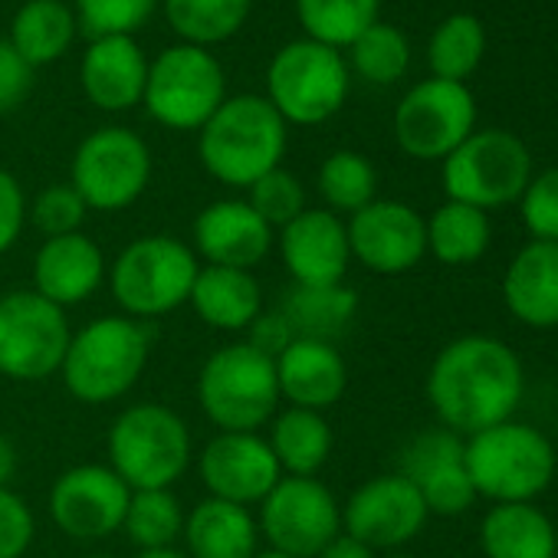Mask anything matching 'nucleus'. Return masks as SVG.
Returning a JSON list of instances; mask_svg holds the SVG:
<instances>
[{
  "mask_svg": "<svg viewBox=\"0 0 558 558\" xmlns=\"http://www.w3.org/2000/svg\"><path fill=\"white\" fill-rule=\"evenodd\" d=\"M522 391L525 372L519 355L502 339L483 332L447 342L427 372V401L457 437L512 421Z\"/></svg>",
  "mask_w": 558,
  "mask_h": 558,
  "instance_id": "f257e3e1",
  "label": "nucleus"
},
{
  "mask_svg": "<svg viewBox=\"0 0 558 558\" xmlns=\"http://www.w3.org/2000/svg\"><path fill=\"white\" fill-rule=\"evenodd\" d=\"M287 151V122L266 96H233L201 125L197 155L204 171L227 187H250Z\"/></svg>",
  "mask_w": 558,
  "mask_h": 558,
  "instance_id": "f03ea898",
  "label": "nucleus"
},
{
  "mask_svg": "<svg viewBox=\"0 0 558 558\" xmlns=\"http://www.w3.org/2000/svg\"><path fill=\"white\" fill-rule=\"evenodd\" d=\"M151 355V336L145 323L129 316H102L73 332L60 378L66 391L89 408L112 404L125 398Z\"/></svg>",
  "mask_w": 558,
  "mask_h": 558,
  "instance_id": "7ed1b4c3",
  "label": "nucleus"
},
{
  "mask_svg": "<svg viewBox=\"0 0 558 558\" xmlns=\"http://www.w3.org/2000/svg\"><path fill=\"white\" fill-rule=\"evenodd\" d=\"M463 466L476 489V499L532 502L542 496L558 470L551 440L522 421H502L473 437H463Z\"/></svg>",
  "mask_w": 558,
  "mask_h": 558,
  "instance_id": "20e7f679",
  "label": "nucleus"
},
{
  "mask_svg": "<svg viewBox=\"0 0 558 558\" xmlns=\"http://www.w3.org/2000/svg\"><path fill=\"white\" fill-rule=\"evenodd\" d=\"M201 263L197 253L171 236L148 233L132 240L109 266V290L129 319H161L191 300Z\"/></svg>",
  "mask_w": 558,
  "mask_h": 558,
  "instance_id": "39448f33",
  "label": "nucleus"
},
{
  "mask_svg": "<svg viewBox=\"0 0 558 558\" xmlns=\"http://www.w3.org/2000/svg\"><path fill=\"white\" fill-rule=\"evenodd\" d=\"M191 463V430L174 408L142 401L109 427V466L129 489H171Z\"/></svg>",
  "mask_w": 558,
  "mask_h": 558,
  "instance_id": "423d86ee",
  "label": "nucleus"
},
{
  "mask_svg": "<svg viewBox=\"0 0 558 558\" xmlns=\"http://www.w3.org/2000/svg\"><path fill=\"white\" fill-rule=\"evenodd\" d=\"M197 401L217 430L259 434L279 408L276 362L246 342L223 345L201 365Z\"/></svg>",
  "mask_w": 558,
  "mask_h": 558,
  "instance_id": "0eeeda50",
  "label": "nucleus"
},
{
  "mask_svg": "<svg viewBox=\"0 0 558 558\" xmlns=\"http://www.w3.org/2000/svg\"><path fill=\"white\" fill-rule=\"evenodd\" d=\"M349 96V70L339 50L316 40H293L266 70V102L287 125H323Z\"/></svg>",
  "mask_w": 558,
  "mask_h": 558,
  "instance_id": "6e6552de",
  "label": "nucleus"
},
{
  "mask_svg": "<svg viewBox=\"0 0 558 558\" xmlns=\"http://www.w3.org/2000/svg\"><path fill=\"white\" fill-rule=\"evenodd\" d=\"M529 181L532 155L512 132L502 129L473 132L444 158L447 201H460L486 214L519 201Z\"/></svg>",
  "mask_w": 558,
  "mask_h": 558,
  "instance_id": "1a4fd4ad",
  "label": "nucleus"
},
{
  "mask_svg": "<svg viewBox=\"0 0 558 558\" xmlns=\"http://www.w3.org/2000/svg\"><path fill=\"white\" fill-rule=\"evenodd\" d=\"M223 99V70L204 47L178 44L165 50L155 63H148L142 102L148 116L165 129L201 132V125L220 109Z\"/></svg>",
  "mask_w": 558,
  "mask_h": 558,
  "instance_id": "9d476101",
  "label": "nucleus"
},
{
  "mask_svg": "<svg viewBox=\"0 0 558 558\" xmlns=\"http://www.w3.org/2000/svg\"><path fill=\"white\" fill-rule=\"evenodd\" d=\"M151 181V151L142 135L106 125L86 135L73 155L70 184L89 210L116 214L132 207Z\"/></svg>",
  "mask_w": 558,
  "mask_h": 558,
  "instance_id": "9b49d317",
  "label": "nucleus"
},
{
  "mask_svg": "<svg viewBox=\"0 0 558 558\" xmlns=\"http://www.w3.org/2000/svg\"><path fill=\"white\" fill-rule=\"evenodd\" d=\"M66 310L34 290L0 296V375L11 381H47L60 375L70 345Z\"/></svg>",
  "mask_w": 558,
  "mask_h": 558,
  "instance_id": "f8f14e48",
  "label": "nucleus"
},
{
  "mask_svg": "<svg viewBox=\"0 0 558 558\" xmlns=\"http://www.w3.org/2000/svg\"><path fill=\"white\" fill-rule=\"evenodd\" d=\"M259 538L293 558H316L342 532V502L319 476H283L259 502Z\"/></svg>",
  "mask_w": 558,
  "mask_h": 558,
  "instance_id": "ddd939ff",
  "label": "nucleus"
},
{
  "mask_svg": "<svg viewBox=\"0 0 558 558\" xmlns=\"http://www.w3.org/2000/svg\"><path fill=\"white\" fill-rule=\"evenodd\" d=\"M476 106L463 83L424 80L395 112V138L404 155L417 161H444L473 135Z\"/></svg>",
  "mask_w": 558,
  "mask_h": 558,
  "instance_id": "4468645a",
  "label": "nucleus"
},
{
  "mask_svg": "<svg viewBox=\"0 0 558 558\" xmlns=\"http://www.w3.org/2000/svg\"><path fill=\"white\" fill-rule=\"evenodd\" d=\"M132 489L109 463H80L50 486V519L76 542H99L122 529Z\"/></svg>",
  "mask_w": 558,
  "mask_h": 558,
  "instance_id": "2eb2a0df",
  "label": "nucleus"
},
{
  "mask_svg": "<svg viewBox=\"0 0 558 558\" xmlns=\"http://www.w3.org/2000/svg\"><path fill=\"white\" fill-rule=\"evenodd\" d=\"M430 512L401 473H385L362 483L342 506V532L368 545L372 551H398L417 538Z\"/></svg>",
  "mask_w": 558,
  "mask_h": 558,
  "instance_id": "dca6fc26",
  "label": "nucleus"
},
{
  "mask_svg": "<svg viewBox=\"0 0 558 558\" xmlns=\"http://www.w3.org/2000/svg\"><path fill=\"white\" fill-rule=\"evenodd\" d=\"M352 259L368 272L401 276L411 272L427 253V223L404 201H372L345 223Z\"/></svg>",
  "mask_w": 558,
  "mask_h": 558,
  "instance_id": "f3484780",
  "label": "nucleus"
},
{
  "mask_svg": "<svg viewBox=\"0 0 558 558\" xmlns=\"http://www.w3.org/2000/svg\"><path fill=\"white\" fill-rule=\"evenodd\" d=\"M201 483L214 499L236 506H259L269 489L283 480L266 437L217 430L197 453Z\"/></svg>",
  "mask_w": 558,
  "mask_h": 558,
  "instance_id": "a211bd4d",
  "label": "nucleus"
},
{
  "mask_svg": "<svg viewBox=\"0 0 558 558\" xmlns=\"http://www.w3.org/2000/svg\"><path fill=\"white\" fill-rule=\"evenodd\" d=\"M276 250L296 287L345 283L352 263L345 220L326 207H306L276 230Z\"/></svg>",
  "mask_w": 558,
  "mask_h": 558,
  "instance_id": "6ab92c4d",
  "label": "nucleus"
},
{
  "mask_svg": "<svg viewBox=\"0 0 558 558\" xmlns=\"http://www.w3.org/2000/svg\"><path fill=\"white\" fill-rule=\"evenodd\" d=\"M398 473L414 483L430 515H460L476 502L463 466V437L447 427L417 434L404 447Z\"/></svg>",
  "mask_w": 558,
  "mask_h": 558,
  "instance_id": "aec40b11",
  "label": "nucleus"
},
{
  "mask_svg": "<svg viewBox=\"0 0 558 558\" xmlns=\"http://www.w3.org/2000/svg\"><path fill=\"white\" fill-rule=\"evenodd\" d=\"M276 246V230L240 197L207 204L194 220V253L204 266L250 269Z\"/></svg>",
  "mask_w": 558,
  "mask_h": 558,
  "instance_id": "412c9836",
  "label": "nucleus"
},
{
  "mask_svg": "<svg viewBox=\"0 0 558 558\" xmlns=\"http://www.w3.org/2000/svg\"><path fill=\"white\" fill-rule=\"evenodd\" d=\"M106 256L99 243L83 230L44 240V246L34 256V293H40L60 310L93 300L106 283Z\"/></svg>",
  "mask_w": 558,
  "mask_h": 558,
  "instance_id": "4be33fe9",
  "label": "nucleus"
},
{
  "mask_svg": "<svg viewBox=\"0 0 558 558\" xmlns=\"http://www.w3.org/2000/svg\"><path fill=\"white\" fill-rule=\"evenodd\" d=\"M272 362H276L279 401H290V408L326 411L339 404V398L349 388L345 355L332 342L293 339Z\"/></svg>",
  "mask_w": 558,
  "mask_h": 558,
  "instance_id": "5701e85b",
  "label": "nucleus"
},
{
  "mask_svg": "<svg viewBox=\"0 0 558 558\" xmlns=\"http://www.w3.org/2000/svg\"><path fill=\"white\" fill-rule=\"evenodd\" d=\"M502 303L525 329H558V243L529 240L509 259Z\"/></svg>",
  "mask_w": 558,
  "mask_h": 558,
  "instance_id": "b1692460",
  "label": "nucleus"
},
{
  "mask_svg": "<svg viewBox=\"0 0 558 558\" xmlns=\"http://www.w3.org/2000/svg\"><path fill=\"white\" fill-rule=\"evenodd\" d=\"M148 60L132 37H99L89 44L80 70L83 93L102 112L135 109L145 96Z\"/></svg>",
  "mask_w": 558,
  "mask_h": 558,
  "instance_id": "393cba45",
  "label": "nucleus"
},
{
  "mask_svg": "<svg viewBox=\"0 0 558 558\" xmlns=\"http://www.w3.org/2000/svg\"><path fill=\"white\" fill-rule=\"evenodd\" d=\"M187 303L207 329L246 332L263 313V290L250 269L201 266Z\"/></svg>",
  "mask_w": 558,
  "mask_h": 558,
  "instance_id": "a878e982",
  "label": "nucleus"
},
{
  "mask_svg": "<svg viewBox=\"0 0 558 558\" xmlns=\"http://www.w3.org/2000/svg\"><path fill=\"white\" fill-rule=\"evenodd\" d=\"M184 551L191 558H256L259 525L246 506L223 499H201L184 515Z\"/></svg>",
  "mask_w": 558,
  "mask_h": 558,
  "instance_id": "bb28decb",
  "label": "nucleus"
},
{
  "mask_svg": "<svg viewBox=\"0 0 558 558\" xmlns=\"http://www.w3.org/2000/svg\"><path fill=\"white\" fill-rule=\"evenodd\" d=\"M483 558H555V522L535 502H496L480 522Z\"/></svg>",
  "mask_w": 558,
  "mask_h": 558,
  "instance_id": "cd10ccee",
  "label": "nucleus"
},
{
  "mask_svg": "<svg viewBox=\"0 0 558 558\" xmlns=\"http://www.w3.org/2000/svg\"><path fill=\"white\" fill-rule=\"evenodd\" d=\"M266 444L283 476H319L332 457L336 437L323 411L287 408L269 421Z\"/></svg>",
  "mask_w": 558,
  "mask_h": 558,
  "instance_id": "c85d7f7f",
  "label": "nucleus"
},
{
  "mask_svg": "<svg viewBox=\"0 0 558 558\" xmlns=\"http://www.w3.org/2000/svg\"><path fill=\"white\" fill-rule=\"evenodd\" d=\"M296 339L339 342L359 316V293L345 283L329 287H293L279 306Z\"/></svg>",
  "mask_w": 558,
  "mask_h": 558,
  "instance_id": "c756f323",
  "label": "nucleus"
},
{
  "mask_svg": "<svg viewBox=\"0 0 558 558\" xmlns=\"http://www.w3.org/2000/svg\"><path fill=\"white\" fill-rule=\"evenodd\" d=\"M76 37V14L63 0H27L14 14L11 47L27 66H47L60 60Z\"/></svg>",
  "mask_w": 558,
  "mask_h": 558,
  "instance_id": "7c9ffc66",
  "label": "nucleus"
},
{
  "mask_svg": "<svg viewBox=\"0 0 558 558\" xmlns=\"http://www.w3.org/2000/svg\"><path fill=\"white\" fill-rule=\"evenodd\" d=\"M424 223H427V253L437 256L444 266L476 263L493 240L489 214L460 201L440 204Z\"/></svg>",
  "mask_w": 558,
  "mask_h": 558,
  "instance_id": "2f4dec72",
  "label": "nucleus"
},
{
  "mask_svg": "<svg viewBox=\"0 0 558 558\" xmlns=\"http://www.w3.org/2000/svg\"><path fill=\"white\" fill-rule=\"evenodd\" d=\"M250 14V0H165L171 31L191 47L230 40Z\"/></svg>",
  "mask_w": 558,
  "mask_h": 558,
  "instance_id": "473e14b6",
  "label": "nucleus"
},
{
  "mask_svg": "<svg viewBox=\"0 0 558 558\" xmlns=\"http://www.w3.org/2000/svg\"><path fill=\"white\" fill-rule=\"evenodd\" d=\"M381 0H296V14L310 40L332 50L352 47L372 24H378Z\"/></svg>",
  "mask_w": 558,
  "mask_h": 558,
  "instance_id": "72a5a7b5",
  "label": "nucleus"
},
{
  "mask_svg": "<svg viewBox=\"0 0 558 558\" xmlns=\"http://www.w3.org/2000/svg\"><path fill=\"white\" fill-rule=\"evenodd\" d=\"M184 506L171 489H132L125 512V535L138 551L168 548L184 532Z\"/></svg>",
  "mask_w": 558,
  "mask_h": 558,
  "instance_id": "f704fd0d",
  "label": "nucleus"
},
{
  "mask_svg": "<svg viewBox=\"0 0 558 558\" xmlns=\"http://www.w3.org/2000/svg\"><path fill=\"white\" fill-rule=\"evenodd\" d=\"M319 194L326 201V210L332 214H355L362 207H368L378 194V174L375 165L359 155V151H332L323 168H319Z\"/></svg>",
  "mask_w": 558,
  "mask_h": 558,
  "instance_id": "c9c22d12",
  "label": "nucleus"
},
{
  "mask_svg": "<svg viewBox=\"0 0 558 558\" xmlns=\"http://www.w3.org/2000/svg\"><path fill=\"white\" fill-rule=\"evenodd\" d=\"M486 50V34L483 24L470 14H453L447 17L434 37H430V70L434 80H447V83H463L483 60Z\"/></svg>",
  "mask_w": 558,
  "mask_h": 558,
  "instance_id": "e433bc0d",
  "label": "nucleus"
},
{
  "mask_svg": "<svg viewBox=\"0 0 558 558\" xmlns=\"http://www.w3.org/2000/svg\"><path fill=\"white\" fill-rule=\"evenodd\" d=\"M349 50H352V66L359 70V76L378 86L398 83L411 63L408 37L391 24H372Z\"/></svg>",
  "mask_w": 558,
  "mask_h": 558,
  "instance_id": "4c0bfd02",
  "label": "nucleus"
},
{
  "mask_svg": "<svg viewBox=\"0 0 558 558\" xmlns=\"http://www.w3.org/2000/svg\"><path fill=\"white\" fill-rule=\"evenodd\" d=\"M158 0H76V27L89 40L132 37L151 21Z\"/></svg>",
  "mask_w": 558,
  "mask_h": 558,
  "instance_id": "58836bf2",
  "label": "nucleus"
},
{
  "mask_svg": "<svg viewBox=\"0 0 558 558\" xmlns=\"http://www.w3.org/2000/svg\"><path fill=\"white\" fill-rule=\"evenodd\" d=\"M246 204L272 227H287L293 217H300L306 210V187L296 174L283 171V168H272L269 174H263L259 181H253Z\"/></svg>",
  "mask_w": 558,
  "mask_h": 558,
  "instance_id": "ea45409f",
  "label": "nucleus"
},
{
  "mask_svg": "<svg viewBox=\"0 0 558 558\" xmlns=\"http://www.w3.org/2000/svg\"><path fill=\"white\" fill-rule=\"evenodd\" d=\"M86 214H89V207L83 204V197L76 194V187H73L70 181H66V184H50V187H44V191L34 197L31 210H27L31 223H34L47 240H50V236H66V233H80Z\"/></svg>",
  "mask_w": 558,
  "mask_h": 558,
  "instance_id": "a19ab883",
  "label": "nucleus"
},
{
  "mask_svg": "<svg viewBox=\"0 0 558 558\" xmlns=\"http://www.w3.org/2000/svg\"><path fill=\"white\" fill-rule=\"evenodd\" d=\"M519 210L532 240L558 243V168L532 174L519 197Z\"/></svg>",
  "mask_w": 558,
  "mask_h": 558,
  "instance_id": "79ce46f5",
  "label": "nucleus"
},
{
  "mask_svg": "<svg viewBox=\"0 0 558 558\" xmlns=\"http://www.w3.org/2000/svg\"><path fill=\"white\" fill-rule=\"evenodd\" d=\"M37 538L31 502L11 486L0 489V558H24Z\"/></svg>",
  "mask_w": 558,
  "mask_h": 558,
  "instance_id": "37998d69",
  "label": "nucleus"
},
{
  "mask_svg": "<svg viewBox=\"0 0 558 558\" xmlns=\"http://www.w3.org/2000/svg\"><path fill=\"white\" fill-rule=\"evenodd\" d=\"M27 223V197L21 181L0 168V256L11 253Z\"/></svg>",
  "mask_w": 558,
  "mask_h": 558,
  "instance_id": "c03bdc74",
  "label": "nucleus"
},
{
  "mask_svg": "<svg viewBox=\"0 0 558 558\" xmlns=\"http://www.w3.org/2000/svg\"><path fill=\"white\" fill-rule=\"evenodd\" d=\"M34 89V66L21 60L11 40H0V116L17 109Z\"/></svg>",
  "mask_w": 558,
  "mask_h": 558,
  "instance_id": "a18cd8bd",
  "label": "nucleus"
},
{
  "mask_svg": "<svg viewBox=\"0 0 558 558\" xmlns=\"http://www.w3.org/2000/svg\"><path fill=\"white\" fill-rule=\"evenodd\" d=\"M293 339H296V336H293L287 316L279 313V310H263V313L253 319V326L246 329V345H253L256 352H263V355H269V359H276Z\"/></svg>",
  "mask_w": 558,
  "mask_h": 558,
  "instance_id": "49530a36",
  "label": "nucleus"
},
{
  "mask_svg": "<svg viewBox=\"0 0 558 558\" xmlns=\"http://www.w3.org/2000/svg\"><path fill=\"white\" fill-rule=\"evenodd\" d=\"M316 558H378V551H372L368 545H362L359 538H352V535H345V532H339Z\"/></svg>",
  "mask_w": 558,
  "mask_h": 558,
  "instance_id": "de8ad7c7",
  "label": "nucleus"
},
{
  "mask_svg": "<svg viewBox=\"0 0 558 558\" xmlns=\"http://www.w3.org/2000/svg\"><path fill=\"white\" fill-rule=\"evenodd\" d=\"M17 476V447L8 434H0V489H8Z\"/></svg>",
  "mask_w": 558,
  "mask_h": 558,
  "instance_id": "09e8293b",
  "label": "nucleus"
},
{
  "mask_svg": "<svg viewBox=\"0 0 558 558\" xmlns=\"http://www.w3.org/2000/svg\"><path fill=\"white\" fill-rule=\"evenodd\" d=\"M138 558H191L184 548L178 545H168V548H148V551H138Z\"/></svg>",
  "mask_w": 558,
  "mask_h": 558,
  "instance_id": "8fccbe9b",
  "label": "nucleus"
},
{
  "mask_svg": "<svg viewBox=\"0 0 558 558\" xmlns=\"http://www.w3.org/2000/svg\"><path fill=\"white\" fill-rule=\"evenodd\" d=\"M256 558H293V555H283V551H272V548H259Z\"/></svg>",
  "mask_w": 558,
  "mask_h": 558,
  "instance_id": "3c124183",
  "label": "nucleus"
},
{
  "mask_svg": "<svg viewBox=\"0 0 558 558\" xmlns=\"http://www.w3.org/2000/svg\"><path fill=\"white\" fill-rule=\"evenodd\" d=\"M385 558H414V555H401V551H391V555H385Z\"/></svg>",
  "mask_w": 558,
  "mask_h": 558,
  "instance_id": "603ef678",
  "label": "nucleus"
},
{
  "mask_svg": "<svg viewBox=\"0 0 558 558\" xmlns=\"http://www.w3.org/2000/svg\"><path fill=\"white\" fill-rule=\"evenodd\" d=\"M555 558H558V525H555Z\"/></svg>",
  "mask_w": 558,
  "mask_h": 558,
  "instance_id": "864d4df0",
  "label": "nucleus"
},
{
  "mask_svg": "<svg viewBox=\"0 0 558 558\" xmlns=\"http://www.w3.org/2000/svg\"><path fill=\"white\" fill-rule=\"evenodd\" d=\"M86 558H112V555H86Z\"/></svg>",
  "mask_w": 558,
  "mask_h": 558,
  "instance_id": "5fc2aeb1",
  "label": "nucleus"
}]
</instances>
